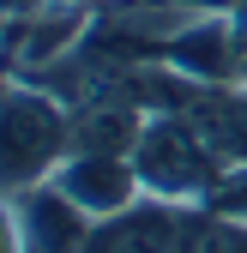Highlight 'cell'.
I'll return each mask as SVG.
<instances>
[{
    "mask_svg": "<svg viewBox=\"0 0 247 253\" xmlns=\"http://www.w3.org/2000/svg\"><path fill=\"white\" fill-rule=\"evenodd\" d=\"M67 157H73V109L54 90L12 73L0 84V199H24L30 187L54 181Z\"/></svg>",
    "mask_w": 247,
    "mask_h": 253,
    "instance_id": "6da1fadb",
    "label": "cell"
},
{
    "mask_svg": "<svg viewBox=\"0 0 247 253\" xmlns=\"http://www.w3.org/2000/svg\"><path fill=\"white\" fill-rule=\"evenodd\" d=\"M133 169L145 181V193L205 205L217 193V181L229 175V157L211 145L187 115H145V133L133 145Z\"/></svg>",
    "mask_w": 247,
    "mask_h": 253,
    "instance_id": "7a4b0ae2",
    "label": "cell"
},
{
    "mask_svg": "<svg viewBox=\"0 0 247 253\" xmlns=\"http://www.w3.org/2000/svg\"><path fill=\"white\" fill-rule=\"evenodd\" d=\"M205 223H211L205 205L139 193L127 211L97 217V229H90L84 253H193L199 235H205Z\"/></svg>",
    "mask_w": 247,
    "mask_h": 253,
    "instance_id": "3957f363",
    "label": "cell"
},
{
    "mask_svg": "<svg viewBox=\"0 0 247 253\" xmlns=\"http://www.w3.org/2000/svg\"><path fill=\"white\" fill-rule=\"evenodd\" d=\"M54 187L67 199H79L90 217H115V211H127L145 193L133 157H109V151H73L67 163L54 169Z\"/></svg>",
    "mask_w": 247,
    "mask_h": 253,
    "instance_id": "277c9868",
    "label": "cell"
},
{
    "mask_svg": "<svg viewBox=\"0 0 247 253\" xmlns=\"http://www.w3.org/2000/svg\"><path fill=\"white\" fill-rule=\"evenodd\" d=\"M18 205V229H24V253H84L90 229H97V217H90L79 199H67L54 181L30 187Z\"/></svg>",
    "mask_w": 247,
    "mask_h": 253,
    "instance_id": "5b68a950",
    "label": "cell"
},
{
    "mask_svg": "<svg viewBox=\"0 0 247 253\" xmlns=\"http://www.w3.org/2000/svg\"><path fill=\"white\" fill-rule=\"evenodd\" d=\"M205 211H217V217H241V223H247V163H229V175L217 181V193L205 199Z\"/></svg>",
    "mask_w": 247,
    "mask_h": 253,
    "instance_id": "8992f818",
    "label": "cell"
},
{
    "mask_svg": "<svg viewBox=\"0 0 247 253\" xmlns=\"http://www.w3.org/2000/svg\"><path fill=\"white\" fill-rule=\"evenodd\" d=\"M193 253H247V223H241V217H217V211H211V223H205V235H199Z\"/></svg>",
    "mask_w": 247,
    "mask_h": 253,
    "instance_id": "52a82bcc",
    "label": "cell"
},
{
    "mask_svg": "<svg viewBox=\"0 0 247 253\" xmlns=\"http://www.w3.org/2000/svg\"><path fill=\"white\" fill-rule=\"evenodd\" d=\"M0 253H24V229H18V205L0 199Z\"/></svg>",
    "mask_w": 247,
    "mask_h": 253,
    "instance_id": "ba28073f",
    "label": "cell"
}]
</instances>
